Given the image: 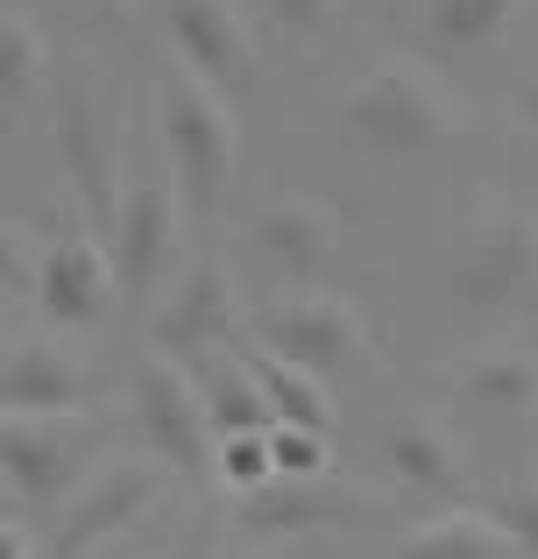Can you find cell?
Listing matches in <instances>:
<instances>
[{
	"instance_id": "cell-1",
	"label": "cell",
	"mask_w": 538,
	"mask_h": 559,
	"mask_svg": "<svg viewBox=\"0 0 538 559\" xmlns=\"http://www.w3.org/2000/svg\"><path fill=\"white\" fill-rule=\"evenodd\" d=\"M461 135L454 99L440 93V79L418 64H383L347 93L340 107V142L355 156L375 164H418V156H440Z\"/></svg>"
},
{
	"instance_id": "cell-2",
	"label": "cell",
	"mask_w": 538,
	"mask_h": 559,
	"mask_svg": "<svg viewBox=\"0 0 538 559\" xmlns=\"http://www.w3.org/2000/svg\"><path fill=\"white\" fill-rule=\"evenodd\" d=\"M156 135H164V156H170V178H178L184 205H192L199 219H213L220 199H227V178H235V156H241L227 99L213 93L199 71L178 64L156 85Z\"/></svg>"
},
{
	"instance_id": "cell-3",
	"label": "cell",
	"mask_w": 538,
	"mask_h": 559,
	"mask_svg": "<svg viewBox=\"0 0 538 559\" xmlns=\"http://www.w3.org/2000/svg\"><path fill=\"white\" fill-rule=\"evenodd\" d=\"M57 156H64V178L79 185V213L107 234L121 205V107L99 85L71 79L57 93Z\"/></svg>"
},
{
	"instance_id": "cell-4",
	"label": "cell",
	"mask_w": 538,
	"mask_h": 559,
	"mask_svg": "<svg viewBox=\"0 0 538 559\" xmlns=\"http://www.w3.org/2000/svg\"><path fill=\"white\" fill-rule=\"evenodd\" d=\"M446 290L461 312H511V305L538 298V219L503 213L454 241L446 255Z\"/></svg>"
},
{
	"instance_id": "cell-5",
	"label": "cell",
	"mask_w": 538,
	"mask_h": 559,
	"mask_svg": "<svg viewBox=\"0 0 538 559\" xmlns=\"http://www.w3.org/2000/svg\"><path fill=\"white\" fill-rule=\"evenodd\" d=\"M135 425L156 461L213 467V425H206V396H199L192 361H170L156 347L135 361Z\"/></svg>"
},
{
	"instance_id": "cell-6",
	"label": "cell",
	"mask_w": 538,
	"mask_h": 559,
	"mask_svg": "<svg viewBox=\"0 0 538 559\" xmlns=\"http://www.w3.org/2000/svg\"><path fill=\"white\" fill-rule=\"evenodd\" d=\"M178 227H184V191L170 170H142L135 185H121V205H113V270H121L128 298H150L156 276L178 255Z\"/></svg>"
},
{
	"instance_id": "cell-7",
	"label": "cell",
	"mask_w": 538,
	"mask_h": 559,
	"mask_svg": "<svg viewBox=\"0 0 538 559\" xmlns=\"http://www.w3.org/2000/svg\"><path fill=\"white\" fill-rule=\"evenodd\" d=\"M255 333H263V347L304 361V369H319V376L355 369V361L375 355L369 347V319H361L340 290H304V298L263 305V312H255Z\"/></svg>"
},
{
	"instance_id": "cell-8",
	"label": "cell",
	"mask_w": 538,
	"mask_h": 559,
	"mask_svg": "<svg viewBox=\"0 0 538 559\" xmlns=\"http://www.w3.org/2000/svg\"><path fill=\"white\" fill-rule=\"evenodd\" d=\"M164 496H170V461H156V453L107 461L79 496H71L64 524H57V552L71 559V552H85V546H107V538H121L135 518H150Z\"/></svg>"
},
{
	"instance_id": "cell-9",
	"label": "cell",
	"mask_w": 538,
	"mask_h": 559,
	"mask_svg": "<svg viewBox=\"0 0 538 559\" xmlns=\"http://www.w3.org/2000/svg\"><path fill=\"white\" fill-rule=\"evenodd\" d=\"M121 298V270H113V248L99 241L93 219H71L36 262V305L57 326H93L113 312Z\"/></svg>"
},
{
	"instance_id": "cell-10",
	"label": "cell",
	"mask_w": 538,
	"mask_h": 559,
	"mask_svg": "<svg viewBox=\"0 0 538 559\" xmlns=\"http://www.w3.org/2000/svg\"><path fill=\"white\" fill-rule=\"evenodd\" d=\"M85 467V439L64 418H28V411H0V481H8L22 503L57 510L79 489Z\"/></svg>"
},
{
	"instance_id": "cell-11",
	"label": "cell",
	"mask_w": 538,
	"mask_h": 559,
	"mask_svg": "<svg viewBox=\"0 0 538 559\" xmlns=\"http://www.w3.org/2000/svg\"><path fill=\"white\" fill-rule=\"evenodd\" d=\"M235 333H241V298H235V284H227V270L206 262V270H192L170 290V305L150 326V347L170 355V361H206V355H220Z\"/></svg>"
},
{
	"instance_id": "cell-12",
	"label": "cell",
	"mask_w": 538,
	"mask_h": 559,
	"mask_svg": "<svg viewBox=\"0 0 538 559\" xmlns=\"http://www.w3.org/2000/svg\"><path fill=\"white\" fill-rule=\"evenodd\" d=\"M249 241H255V255H263V270L290 276V284H312V276L340 255V219L319 199H270L263 213H255Z\"/></svg>"
},
{
	"instance_id": "cell-13",
	"label": "cell",
	"mask_w": 538,
	"mask_h": 559,
	"mask_svg": "<svg viewBox=\"0 0 538 559\" xmlns=\"http://www.w3.org/2000/svg\"><path fill=\"white\" fill-rule=\"evenodd\" d=\"M164 28H170V43H178L184 71H199L213 93L249 79V28H241V14L227 8V0H170Z\"/></svg>"
},
{
	"instance_id": "cell-14",
	"label": "cell",
	"mask_w": 538,
	"mask_h": 559,
	"mask_svg": "<svg viewBox=\"0 0 538 559\" xmlns=\"http://www.w3.org/2000/svg\"><path fill=\"white\" fill-rule=\"evenodd\" d=\"M85 404V376L57 341H22L0 361V411H28V418H71Z\"/></svg>"
},
{
	"instance_id": "cell-15",
	"label": "cell",
	"mask_w": 538,
	"mask_h": 559,
	"mask_svg": "<svg viewBox=\"0 0 538 559\" xmlns=\"http://www.w3.org/2000/svg\"><path fill=\"white\" fill-rule=\"evenodd\" d=\"M241 503V524L249 532H319V524H355L361 510H375L369 496H347V489H333L326 475L319 481H263V489H249V496H235Z\"/></svg>"
},
{
	"instance_id": "cell-16",
	"label": "cell",
	"mask_w": 538,
	"mask_h": 559,
	"mask_svg": "<svg viewBox=\"0 0 538 559\" xmlns=\"http://www.w3.org/2000/svg\"><path fill=\"white\" fill-rule=\"evenodd\" d=\"M383 461L397 467L411 489L426 496H461V481H468V453L454 447V432H440L432 418H397L383 432Z\"/></svg>"
},
{
	"instance_id": "cell-17",
	"label": "cell",
	"mask_w": 538,
	"mask_h": 559,
	"mask_svg": "<svg viewBox=\"0 0 538 559\" xmlns=\"http://www.w3.org/2000/svg\"><path fill=\"white\" fill-rule=\"evenodd\" d=\"M397 559H525V552H517V538L489 510H446V518L404 532Z\"/></svg>"
},
{
	"instance_id": "cell-18",
	"label": "cell",
	"mask_w": 538,
	"mask_h": 559,
	"mask_svg": "<svg viewBox=\"0 0 538 559\" xmlns=\"http://www.w3.org/2000/svg\"><path fill=\"white\" fill-rule=\"evenodd\" d=\"M241 361L255 369V382H263L276 425H312V432H333V396H326V376H319V369L276 355V347H249Z\"/></svg>"
},
{
	"instance_id": "cell-19",
	"label": "cell",
	"mask_w": 538,
	"mask_h": 559,
	"mask_svg": "<svg viewBox=\"0 0 538 559\" xmlns=\"http://www.w3.org/2000/svg\"><path fill=\"white\" fill-rule=\"evenodd\" d=\"M525 22V0H426V36L432 50H497L511 28Z\"/></svg>"
},
{
	"instance_id": "cell-20",
	"label": "cell",
	"mask_w": 538,
	"mask_h": 559,
	"mask_svg": "<svg viewBox=\"0 0 538 559\" xmlns=\"http://www.w3.org/2000/svg\"><path fill=\"white\" fill-rule=\"evenodd\" d=\"M192 376H199V396H206L213 439L270 432V425H276V411H270V396H263V382H255L249 361H206V369H192Z\"/></svg>"
},
{
	"instance_id": "cell-21",
	"label": "cell",
	"mask_w": 538,
	"mask_h": 559,
	"mask_svg": "<svg viewBox=\"0 0 538 559\" xmlns=\"http://www.w3.org/2000/svg\"><path fill=\"white\" fill-rule=\"evenodd\" d=\"M461 396H468L475 411H489V418H525V411H538V361L475 355L468 369H461Z\"/></svg>"
},
{
	"instance_id": "cell-22",
	"label": "cell",
	"mask_w": 538,
	"mask_h": 559,
	"mask_svg": "<svg viewBox=\"0 0 538 559\" xmlns=\"http://www.w3.org/2000/svg\"><path fill=\"white\" fill-rule=\"evenodd\" d=\"M36 79H43V36L22 22V14H0V128H8V114L36 93Z\"/></svg>"
},
{
	"instance_id": "cell-23",
	"label": "cell",
	"mask_w": 538,
	"mask_h": 559,
	"mask_svg": "<svg viewBox=\"0 0 538 559\" xmlns=\"http://www.w3.org/2000/svg\"><path fill=\"white\" fill-rule=\"evenodd\" d=\"M213 475H220L235 496H249V489H263V481H276L270 432H227V439H213Z\"/></svg>"
},
{
	"instance_id": "cell-24",
	"label": "cell",
	"mask_w": 538,
	"mask_h": 559,
	"mask_svg": "<svg viewBox=\"0 0 538 559\" xmlns=\"http://www.w3.org/2000/svg\"><path fill=\"white\" fill-rule=\"evenodd\" d=\"M270 461L284 481H319L333 467V432H312V425H270Z\"/></svg>"
},
{
	"instance_id": "cell-25",
	"label": "cell",
	"mask_w": 538,
	"mask_h": 559,
	"mask_svg": "<svg viewBox=\"0 0 538 559\" xmlns=\"http://www.w3.org/2000/svg\"><path fill=\"white\" fill-rule=\"evenodd\" d=\"M489 518L517 538V552H525V559H538V481H531V489H503L497 503H489Z\"/></svg>"
},
{
	"instance_id": "cell-26",
	"label": "cell",
	"mask_w": 538,
	"mask_h": 559,
	"mask_svg": "<svg viewBox=\"0 0 538 559\" xmlns=\"http://www.w3.org/2000/svg\"><path fill=\"white\" fill-rule=\"evenodd\" d=\"M36 262H43V248L0 219V290H36Z\"/></svg>"
},
{
	"instance_id": "cell-27",
	"label": "cell",
	"mask_w": 538,
	"mask_h": 559,
	"mask_svg": "<svg viewBox=\"0 0 538 559\" xmlns=\"http://www.w3.org/2000/svg\"><path fill=\"white\" fill-rule=\"evenodd\" d=\"M333 8H340V0H263V14L276 28H319Z\"/></svg>"
},
{
	"instance_id": "cell-28",
	"label": "cell",
	"mask_w": 538,
	"mask_h": 559,
	"mask_svg": "<svg viewBox=\"0 0 538 559\" xmlns=\"http://www.w3.org/2000/svg\"><path fill=\"white\" fill-rule=\"evenodd\" d=\"M0 559H28V538H22L14 518H0Z\"/></svg>"
},
{
	"instance_id": "cell-29",
	"label": "cell",
	"mask_w": 538,
	"mask_h": 559,
	"mask_svg": "<svg viewBox=\"0 0 538 559\" xmlns=\"http://www.w3.org/2000/svg\"><path fill=\"white\" fill-rule=\"evenodd\" d=\"M170 559H213V546H206V538H192V546H178Z\"/></svg>"
},
{
	"instance_id": "cell-30",
	"label": "cell",
	"mask_w": 538,
	"mask_h": 559,
	"mask_svg": "<svg viewBox=\"0 0 538 559\" xmlns=\"http://www.w3.org/2000/svg\"><path fill=\"white\" fill-rule=\"evenodd\" d=\"M8 341H14V319H8V305H0V355H8Z\"/></svg>"
},
{
	"instance_id": "cell-31",
	"label": "cell",
	"mask_w": 538,
	"mask_h": 559,
	"mask_svg": "<svg viewBox=\"0 0 538 559\" xmlns=\"http://www.w3.org/2000/svg\"><path fill=\"white\" fill-rule=\"evenodd\" d=\"M71 559H113L107 546H85V552H71Z\"/></svg>"
},
{
	"instance_id": "cell-32",
	"label": "cell",
	"mask_w": 538,
	"mask_h": 559,
	"mask_svg": "<svg viewBox=\"0 0 538 559\" xmlns=\"http://www.w3.org/2000/svg\"><path fill=\"white\" fill-rule=\"evenodd\" d=\"M249 559H290V552H284V546H270V552H249Z\"/></svg>"
},
{
	"instance_id": "cell-33",
	"label": "cell",
	"mask_w": 538,
	"mask_h": 559,
	"mask_svg": "<svg viewBox=\"0 0 538 559\" xmlns=\"http://www.w3.org/2000/svg\"><path fill=\"white\" fill-rule=\"evenodd\" d=\"M85 8H113V0H85Z\"/></svg>"
},
{
	"instance_id": "cell-34",
	"label": "cell",
	"mask_w": 538,
	"mask_h": 559,
	"mask_svg": "<svg viewBox=\"0 0 538 559\" xmlns=\"http://www.w3.org/2000/svg\"><path fill=\"white\" fill-rule=\"evenodd\" d=\"M0 489H8V481H0ZM0 518H8V503H0Z\"/></svg>"
}]
</instances>
